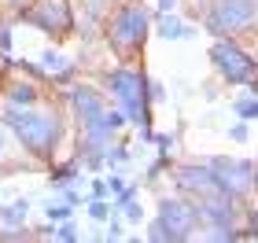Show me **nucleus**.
<instances>
[{"instance_id":"nucleus-1","label":"nucleus","mask_w":258,"mask_h":243,"mask_svg":"<svg viewBox=\"0 0 258 243\" xmlns=\"http://www.w3.org/2000/svg\"><path fill=\"white\" fill-rule=\"evenodd\" d=\"M4 122L33 155H52L55 140L63 136V122L52 111H22L19 103H4Z\"/></svg>"},{"instance_id":"nucleus-2","label":"nucleus","mask_w":258,"mask_h":243,"mask_svg":"<svg viewBox=\"0 0 258 243\" xmlns=\"http://www.w3.org/2000/svg\"><path fill=\"white\" fill-rule=\"evenodd\" d=\"M107 89L114 96V107L125 114V122L144 125V92H148V81L140 77L137 70H114L107 77Z\"/></svg>"},{"instance_id":"nucleus-3","label":"nucleus","mask_w":258,"mask_h":243,"mask_svg":"<svg viewBox=\"0 0 258 243\" xmlns=\"http://www.w3.org/2000/svg\"><path fill=\"white\" fill-rule=\"evenodd\" d=\"M148 26H151V11L144 4H125L111 19V44L114 48H137V44H144Z\"/></svg>"},{"instance_id":"nucleus-4","label":"nucleus","mask_w":258,"mask_h":243,"mask_svg":"<svg viewBox=\"0 0 258 243\" xmlns=\"http://www.w3.org/2000/svg\"><path fill=\"white\" fill-rule=\"evenodd\" d=\"M207 170L218 181V188L225 195H232V199L247 195L251 184H254V162L251 158H210Z\"/></svg>"},{"instance_id":"nucleus-5","label":"nucleus","mask_w":258,"mask_h":243,"mask_svg":"<svg viewBox=\"0 0 258 243\" xmlns=\"http://www.w3.org/2000/svg\"><path fill=\"white\" fill-rule=\"evenodd\" d=\"M254 22V0H218L207 11V30L210 33H236Z\"/></svg>"},{"instance_id":"nucleus-6","label":"nucleus","mask_w":258,"mask_h":243,"mask_svg":"<svg viewBox=\"0 0 258 243\" xmlns=\"http://www.w3.org/2000/svg\"><path fill=\"white\" fill-rule=\"evenodd\" d=\"M155 221L170 232V243H173V239H188L196 232L199 228V214H196V206L184 203V199H162Z\"/></svg>"},{"instance_id":"nucleus-7","label":"nucleus","mask_w":258,"mask_h":243,"mask_svg":"<svg viewBox=\"0 0 258 243\" xmlns=\"http://www.w3.org/2000/svg\"><path fill=\"white\" fill-rule=\"evenodd\" d=\"M210 59H214V66L221 70V77L232 81V85H247V81L254 77V63L232 41H218L214 48H210Z\"/></svg>"},{"instance_id":"nucleus-8","label":"nucleus","mask_w":258,"mask_h":243,"mask_svg":"<svg viewBox=\"0 0 258 243\" xmlns=\"http://www.w3.org/2000/svg\"><path fill=\"white\" fill-rule=\"evenodd\" d=\"M26 22H33L44 33H67L70 30V4L67 0H37L26 11Z\"/></svg>"},{"instance_id":"nucleus-9","label":"nucleus","mask_w":258,"mask_h":243,"mask_svg":"<svg viewBox=\"0 0 258 243\" xmlns=\"http://www.w3.org/2000/svg\"><path fill=\"white\" fill-rule=\"evenodd\" d=\"M177 184H181L184 192H196L199 199H207V195H218V192H221L218 181L210 177L207 166H184V170L177 173Z\"/></svg>"},{"instance_id":"nucleus-10","label":"nucleus","mask_w":258,"mask_h":243,"mask_svg":"<svg viewBox=\"0 0 258 243\" xmlns=\"http://www.w3.org/2000/svg\"><path fill=\"white\" fill-rule=\"evenodd\" d=\"M41 70L52 74V77H70V74H74V63H70V55L48 48V52L41 55Z\"/></svg>"},{"instance_id":"nucleus-11","label":"nucleus","mask_w":258,"mask_h":243,"mask_svg":"<svg viewBox=\"0 0 258 243\" xmlns=\"http://www.w3.org/2000/svg\"><path fill=\"white\" fill-rule=\"evenodd\" d=\"M188 26L177 19V15H170V11H162V19H159V37H166V41H177V37H188Z\"/></svg>"},{"instance_id":"nucleus-12","label":"nucleus","mask_w":258,"mask_h":243,"mask_svg":"<svg viewBox=\"0 0 258 243\" xmlns=\"http://www.w3.org/2000/svg\"><path fill=\"white\" fill-rule=\"evenodd\" d=\"M33 100H37V89H33V85H15L8 92V103H26V107H30Z\"/></svg>"},{"instance_id":"nucleus-13","label":"nucleus","mask_w":258,"mask_h":243,"mask_svg":"<svg viewBox=\"0 0 258 243\" xmlns=\"http://www.w3.org/2000/svg\"><path fill=\"white\" fill-rule=\"evenodd\" d=\"M26 210H30V203H15V206H4V210H0V221H8V225H15V221H22V217H26Z\"/></svg>"},{"instance_id":"nucleus-14","label":"nucleus","mask_w":258,"mask_h":243,"mask_svg":"<svg viewBox=\"0 0 258 243\" xmlns=\"http://www.w3.org/2000/svg\"><path fill=\"white\" fill-rule=\"evenodd\" d=\"M254 111H258V107H254V92H247V96H240V100H236V114H240L243 122H251V118H254Z\"/></svg>"},{"instance_id":"nucleus-15","label":"nucleus","mask_w":258,"mask_h":243,"mask_svg":"<svg viewBox=\"0 0 258 243\" xmlns=\"http://www.w3.org/2000/svg\"><path fill=\"white\" fill-rule=\"evenodd\" d=\"M89 214H92V217H96V221H103V217H107L111 210H107V203H103V199H100V195H96V199H92V206H89Z\"/></svg>"},{"instance_id":"nucleus-16","label":"nucleus","mask_w":258,"mask_h":243,"mask_svg":"<svg viewBox=\"0 0 258 243\" xmlns=\"http://www.w3.org/2000/svg\"><path fill=\"white\" fill-rule=\"evenodd\" d=\"M67 214H70V203H63V206H48V217H52V221H67Z\"/></svg>"},{"instance_id":"nucleus-17","label":"nucleus","mask_w":258,"mask_h":243,"mask_svg":"<svg viewBox=\"0 0 258 243\" xmlns=\"http://www.w3.org/2000/svg\"><path fill=\"white\" fill-rule=\"evenodd\" d=\"M52 236H55V239H78V232H74V225H59V228H55Z\"/></svg>"},{"instance_id":"nucleus-18","label":"nucleus","mask_w":258,"mask_h":243,"mask_svg":"<svg viewBox=\"0 0 258 243\" xmlns=\"http://www.w3.org/2000/svg\"><path fill=\"white\" fill-rule=\"evenodd\" d=\"M11 48V26H0V52Z\"/></svg>"},{"instance_id":"nucleus-19","label":"nucleus","mask_w":258,"mask_h":243,"mask_svg":"<svg viewBox=\"0 0 258 243\" xmlns=\"http://www.w3.org/2000/svg\"><path fill=\"white\" fill-rule=\"evenodd\" d=\"M107 188H111V192H122V188H125V181L118 177V173H111V177H107Z\"/></svg>"},{"instance_id":"nucleus-20","label":"nucleus","mask_w":258,"mask_h":243,"mask_svg":"<svg viewBox=\"0 0 258 243\" xmlns=\"http://www.w3.org/2000/svg\"><path fill=\"white\" fill-rule=\"evenodd\" d=\"M151 96H155V100H162V96H166V89H162L159 81H151Z\"/></svg>"},{"instance_id":"nucleus-21","label":"nucleus","mask_w":258,"mask_h":243,"mask_svg":"<svg viewBox=\"0 0 258 243\" xmlns=\"http://www.w3.org/2000/svg\"><path fill=\"white\" fill-rule=\"evenodd\" d=\"M173 4H177V0H159V8H162V11H173Z\"/></svg>"},{"instance_id":"nucleus-22","label":"nucleus","mask_w":258,"mask_h":243,"mask_svg":"<svg viewBox=\"0 0 258 243\" xmlns=\"http://www.w3.org/2000/svg\"><path fill=\"white\" fill-rule=\"evenodd\" d=\"M8 151V144H4V129H0V155H4Z\"/></svg>"}]
</instances>
